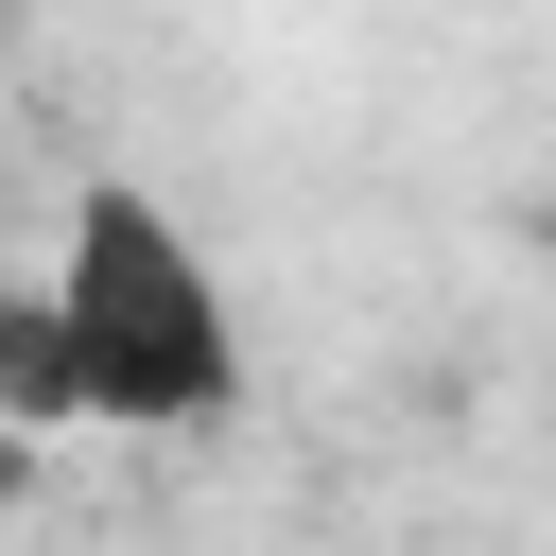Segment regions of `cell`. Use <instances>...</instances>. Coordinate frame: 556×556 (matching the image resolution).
Segmentation results:
<instances>
[{
    "instance_id": "obj_1",
    "label": "cell",
    "mask_w": 556,
    "mask_h": 556,
    "mask_svg": "<svg viewBox=\"0 0 556 556\" xmlns=\"http://www.w3.org/2000/svg\"><path fill=\"white\" fill-rule=\"evenodd\" d=\"M52 313H70V365H87V417L104 434H208V417H243V313H226L208 243L139 174H87L70 191Z\"/></svg>"
},
{
    "instance_id": "obj_2",
    "label": "cell",
    "mask_w": 556,
    "mask_h": 556,
    "mask_svg": "<svg viewBox=\"0 0 556 556\" xmlns=\"http://www.w3.org/2000/svg\"><path fill=\"white\" fill-rule=\"evenodd\" d=\"M0 434H87V365H70L52 278H17V295H0Z\"/></svg>"
}]
</instances>
